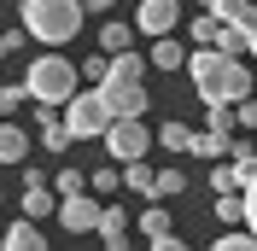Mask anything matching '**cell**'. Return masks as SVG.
<instances>
[{"mask_svg":"<svg viewBox=\"0 0 257 251\" xmlns=\"http://www.w3.org/2000/svg\"><path fill=\"white\" fill-rule=\"evenodd\" d=\"M24 88H30V99H41V105H70V99L82 94V70L64 59L59 47H47L30 70H24Z\"/></svg>","mask_w":257,"mask_h":251,"instance_id":"obj_3","label":"cell"},{"mask_svg":"<svg viewBox=\"0 0 257 251\" xmlns=\"http://www.w3.org/2000/svg\"><path fill=\"white\" fill-rule=\"evenodd\" d=\"M199 6H210V0H199Z\"/></svg>","mask_w":257,"mask_h":251,"instance_id":"obj_32","label":"cell"},{"mask_svg":"<svg viewBox=\"0 0 257 251\" xmlns=\"http://www.w3.org/2000/svg\"><path fill=\"white\" fill-rule=\"evenodd\" d=\"M117 187H123V164H117V170H94V193H99V199L117 193Z\"/></svg>","mask_w":257,"mask_h":251,"instance_id":"obj_26","label":"cell"},{"mask_svg":"<svg viewBox=\"0 0 257 251\" xmlns=\"http://www.w3.org/2000/svg\"><path fill=\"white\" fill-rule=\"evenodd\" d=\"M216 216L222 222H245V193H216Z\"/></svg>","mask_w":257,"mask_h":251,"instance_id":"obj_22","label":"cell"},{"mask_svg":"<svg viewBox=\"0 0 257 251\" xmlns=\"http://www.w3.org/2000/svg\"><path fill=\"white\" fill-rule=\"evenodd\" d=\"M181 24V0H141V12H135V30L146 41H158V35H176Z\"/></svg>","mask_w":257,"mask_h":251,"instance_id":"obj_8","label":"cell"},{"mask_svg":"<svg viewBox=\"0 0 257 251\" xmlns=\"http://www.w3.org/2000/svg\"><path fill=\"white\" fill-rule=\"evenodd\" d=\"M123 187H128V193H146V199H158V170H152L146 158H135V164H123Z\"/></svg>","mask_w":257,"mask_h":251,"instance_id":"obj_14","label":"cell"},{"mask_svg":"<svg viewBox=\"0 0 257 251\" xmlns=\"http://www.w3.org/2000/svg\"><path fill=\"white\" fill-rule=\"evenodd\" d=\"M24 99H30V88H24V82L0 88V111H6V117H18V111H24Z\"/></svg>","mask_w":257,"mask_h":251,"instance_id":"obj_25","label":"cell"},{"mask_svg":"<svg viewBox=\"0 0 257 251\" xmlns=\"http://www.w3.org/2000/svg\"><path fill=\"white\" fill-rule=\"evenodd\" d=\"M245 222H251V228H257V181H251V187H245Z\"/></svg>","mask_w":257,"mask_h":251,"instance_id":"obj_29","label":"cell"},{"mask_svg":"<svg viewBox=\"0 0 257 251\" xmlns=\"http://www.w3.org/2000/svg\"><path fill=\"white\" fill-rule=\"evenodd\" d=\"M234 129H199L193 135V158H234Z\"/></svg>","mask_w":257,"mask_h":251,"instance_id":"obj_9","label":"cell"},{"mask_svg":"<svg viewBox=\"0 0 257 251\" xmlns=\"http://www.w3.org/2000/svg\"><path fill=\"white\" fill-rule=\"evenodd\" d=\"M193 135L199 129H187V123H158V146L164 152H193Z\"/></svg>","mask_w":257,"mask_h":251,"instance_id":"obj_18","label":"cell"},{"mask_svg":"<svg viewBox=\"0 0 257 251\" xmlns=\"http://www.w3.org/2000/svg\"><path fill=\"white\" fill-rule=\"evenodd\" d=\"M99 94H105V105L117 111V117H146V105H152V94H146V82L141 76H105V82H94Z\"/></svg>","mask_w":257,"mask_h":251,"instance_id":"obj_6","label":"cell"},{"mask_svg":"<svg viewBox=\"0 0 257 251\" xmlns=\"http://www.w3.org/2000/svg\"><path fill=\"white\" fill-rule=\"evenodd\" d=\"M111 6H117V0H88V12H111Z\"/></svg>","mask_w":257,"mask_h":251,"instance_id":"obj_31","label":"cell"},{"mask_svg":"<svg viewBox=\"0 0 257 251\" xmlns=\"http://www.w3.org/2000/svg\"><path fill=\"white\" fill-rule=\"evenodd\" d=\"M64 123L76 129V141H105V129L117 123V111L105 105V94H99V88H82V94L64 105Z\"/></svg>","mask_w":257,"mask_h":251,"instance_id":"obj_4","label":"cell"},{"mask_svg":"<svg viewBox=\"0 0 257 251\" xmlns=\"http://www.w3.org/2000/svg\"><path fill=\"white\" fill-rule=\"evenodd\" d=\"M99 216H105L99 193H64V204H59V222L70 234H99Z\"/></svg>","mask_w":257,"mask_h":251,"instance_id":"obj_7","label":"cell"},{"mask_svg":"<svg viewBox=\"0 0 257 251\" xmlns=\"http://www.w3.org/2000/svg\"><path fill=\"white\" fill-rule=\"evenodd\" d=\"M141 234H146V239H164V234H176V228H170V210H164L158 199H152V204L141 210Z\"/></svg>","mask_w":257,"mask_h":251,"instance_id":"obj_19","label":"cell"},{"mask_svg":"<svg viewBox=\"0 0 257 251\" xmlns=\"http://www.w3.org/2000/svg\"><path fill=\"white\" fill-rule=\"evenodd\" d=\"M187 76H193V94L205 99V105H216V99H228V105H240L245 94H251V70H245L234 53H222V47H193V59H187Z\"/></svg>","mask_w":257,"mask_h":251,"instance_id":"obj_1","label":"cell"},{"mask_svg":"<svg viewBox=\"0 0 257 251\" xmlns=\"http://www.w3.org/2000/svg\"><path fill=\"white\" fill-rule=\"evenodd\" d=\"M53 187H59V193H88V187H94V175H82V170H59V175H53Z\"/></svg>","mask_w":257,"mask_h":251,"instance_id":"obj_23","label":"cell"},{"mask_svg":"<svg viewBox=\"0 0 257 251\" xmlns=\"http://www.w3.org/2000/svg\"><path fill=\"white\" fill-rule=\"evenodd\" d=\"M245 18H251V59H257V6H251Z\"/></svg>","mask_w":257,"mask_h":251,"instance_id":"obj_30","label":"cell"},{"mask_svg":"<svg viewBox=\"0 0 257 251\" xmlns=\"http://www.w3.org/2000/svg\"><path fill=\"white\" fill-rule=\"evenodd\" d=\"M82 12H88V0H24V30L41 47H64L82 35Z\"/></svg>","mask_w":257,"mask_h":251,"instance_id":"obj_2","label":"cell"},{"mask_svg":"<svg viewBox=\"0 0 257 251\" xmlns=\"http://www.w3.org/2000/svg\"><path fill=\"white\" fill-rule=\"evenodd\" d=\"M152 141H158V129H146L141 117H117V123L105 129V152H111V164H135V158H146Z\"/></svg>","mask_w":257,"mask_h":251,"instance_id":"obj_5","label":"cell"},{"mask_svg":"<svg viewBox=\"0 0 257 251\" xmlns=\"http://www.w3.org/2000/svg\"><path fill=\"white\" fill-rule=\"evenodd\" d=\"M59 204H64V193L59 187H24V216H59Z\"/></svg>","mask_w":257,"mask_h":251,"instance_id":"obj_11","label":"cell"},{"mask_svg":"<svg viewBox=\"0 0 257 251\" xmlns=\"http://www.w3.org/2000/svg\"><path fill=\"white\" fill-rule=\"evenodd\" d=\"M187 41H193V47H216V41H222V18L210 12V6L199 18H187Z\"/></svg>","mask_w":257,"mask_h":251,"instance_id":"obj_13","label":"cell"},{"mask_svg":"<svg viewBox=\"0 0 257 251\" xmlns=\"http://www.w3.org/2000/svg\"><path fill=\"white\" fill-rule=\"evenodd\" d=\"M135 35H141L135 24H99V47H105V53H128Z\"/></svg>","mask_w":257,"mask_h":251,"instance_id":"obj_17","label":"cell"},{"mask_svg":"<svg viewBox=\"0 0 257 251\" xmlns=\"http://www.w3.org/2000/svg\"><path fill=\"white\" fill-rule=\"evenodd\" d=\"M146 59H152V70H187V59H193V53L181 47L176 35H158V41H152V53H146Z\"/></svg>","mask_w":257,"mask_h":251,"instance_id":"obj_10","label":"cell"},{"mask_svg":"<svg viewBox=\"0 0 257 251\" xmlns=\"http://www.w3.org/2000/svg\"><path fill=\"white\" fill-rule=\"evenodd\" d=\"M24 41H30V30H6V35H0V53H18Z\"/></svg>","mask_w":257,"mask_h":251,"instance_id":"obj_28","label":"cell"},{"mask_svg":"<svg viewBox=\"0 0 257 251\" xmlns=\"http://www.w3.org/2000/svg\"><path fill=\"white\" fill-rule=\"evenodd\" d=\"M216 47H222V53H234V59H240V53H251V18H228Z\"/></svg>","mask_w":257,"mask_h":251,"instance_id":"obj_15","label":"cell"},{"mask_svg":"<svg viewBox=\"0 0 257 251\" xmlns=\"http://www.w3.org/2000/svg\"><path fill=\"white\" fill-rule=\"evenodd\" d=\"M187 193V170H158V199H176Z\"/></svg>","mask_w":257,"mask_h":251,"instance_id":"obj_24","label":"cell"},{"mask_svg":"<svg viewBox=\"0 0 257 251\" xmlns=\"http://www.w3.org/2000/svg\"><path fill=\"white\" fill-rule=\"evenodd\" d=\"M210 187H216V193H245L240 170H234V158H216V170H210Z\"/></svg>","mask_w":257,"mask_h":251,"instance_id":"obj_21","label":"cell"},{"mask_svg":"<svg viewBox=\"0 0 257 251\" xmlns=\"http://www.w3.org/2000/svg\"><path fill=\"white\" fill-rule=\"evenodd\" d=\"M24 152H30V135L6 117V123H0V158H6V164H24Z\"/></svg>","mask_w":257,"mask_h":251,"instance_id":"obj_16","label":"cell"},{"mask_svg":"<svg viewBox=\"0 0 257 251\" xmlns=\"http://www.w3.org/2000/svg\"><path fill=\"white\" fill-rule=\"evenodd\" d=\"M6 245H12V251H35V245H41V228H35V216L12 222V228H6Z\"/></svg>","mask_w":257,"mask_h":251,"instance_id":"obj_20","label":"cell"},{"mask_svg":"<svg viewBox=\"0 0 257 251\" xmlns=\"http://www.w3.org/2000/svg\"><path fill=\"white\" fill-rule=\"evenodd\" d=\"M210 12L228 24V18H245V12H251V0H210Z\"/></svg>","mask_w":257,"mask_h":251,"instance_id":"obj_27","label":"cell"},{"mask_svg":"<svg viewBox=\"0 0 257 251\" xmlns=\"http://www.w3.org/2000/svg\"><path fill=\"white\" fill-rule=\"evenodd\" d=\"M99 239H105L111 251L128 245V210H123V204H105V216H99Z\"/></svg>","mask_w":257,"mask_h":251,"instance_id":"obj_12","label":"cell"}]
</instances>
